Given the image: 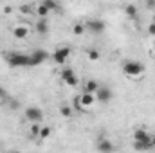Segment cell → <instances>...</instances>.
<instances>
[{
    "label": "cell",
    "mask_w": 155,
    "mask_h": 153,
    "mask_svg": "<svg viewBox=\"0 0 155 153\" xmlns=\"http://www.w3.org/2000/svg\"><path fill=\"white\" fill-rule=\"evenodd\" d=\"M144 72H146V67H144V63H141V61L128 60V61L123 63V74L128 77V79L137 81V79H141V77L144 76Z\"/></svg>",
    "instance_id": "obj_1"
},
{
    "label": "cell",
    "mask_w": 155,
    "mask_h": 153,
    "mask_svg": "<svg viewBox=\"0 0 155 153\" xmlns=\"http://www.w3.org/2000/svg\"><path fill=\"white\" fill-rule=\"evenodd\" d=\"M5 61L11 67H31V65H35L31 56L20 54V52H9V54H5Z\"/></svg>",
    "instance_id": "obj_2"
},
{
    "label": "cell",
    "mask_w": 155,
    "mask_h": 153,
    "mask_svg": "<svg viewBox=\"0 0 155 153\" xmlns=\"http://www.w3.org/2000/svg\"><path fill=\"white\" fill-rule=\"evenodd\" d=\"M96 101H97V99H96V94L83 90V94L78 97L76 101H74V106L79 108V110H83V112H87L88 108H92V106H94V103H96Z\"/></svg>",
    "instance_id": "obj_3"
},
{
    "label": "cell",
    "mask_w": 155,
    "mask_h": 153,
    "mask_svg": "<svg viewBox=\"0 0 155 153\" xmlns=\"http://www.w3.org/2000/svg\"><path fill=\"white\" fill-rule=\"evenodd\" d=\"M69 56H71V49H69V47H58V49L51 54L52 61H54L56 65H60V67H65Z\"/></svg>",
    "instance_id": "obj_4"
},
{
    "label": "cell",
    "mask_w": 155,
    "mask_h": 153,
    "mask_svg": "<svg viewBox=\"0 0 155 153\" xmlns=\"http://www.w3.org/2000/svg\"><path fill=\"white\" fill-rule=\"evenodd\" d=\"M60 77H61V81H63L67 86H78V83H79L78 74L71 69V67H63L61 72H60Z\"/></svg>",
    "instance_id": "obj_5"
},
{
    "label": "cell",
    "mask_w": 155,
    "mask_h": 153,
    "mask_svg": "<svg viewBox=\"0 0 155 153\" xmlns=\"http://www.w3.org/2000/svg\"><path fill=\"white\" fill-rule=\"evenodd\" d=\"M24 114H25V119L29 122H41L43 121V112L38 106H27Z\"/></svg>",
    "instance_id": "obj_6"
},
{
    "label": "cell",
    "mask_w": 155,
    "mask_h": 153,
    "mask_svg": "<svg viewBox=\"0 0 155 153\" xmlns=\"http://www.w3.org/2000/svg\"><path fill=\"white\" fill-rule=\"evenodd\" d=\"M87 31H90L92 34H101L105 29H107V24L103 22V20H99V18H94V20H88L87 24Z\"/></svg>",
    "instance_id": "obj_7"
},
{
    "label": "cell",
    "mask_w": 155,
    "mask_h": 153,
    "mask_svg": "<svg viewBox=\"0 0 155 153\" xmlns=\"http://www.w3.org/2000/svg\"><path fill=\"white\" fill-rule=\"evenodd\" d=\"M96 99L101 101V103H108L112 99V90L108 86H101L99 85V88L96 90Z\"/></svg>",
    "instance_id": "obj_8"
},
{
    "label": "cell",
    "mask_w": 155,
    "mask_h": 153,
    "mask_svg": "<svg viewBox=\"0 0 155 153\" xmlns=\"http://www.w3.org/2000/svg\"><path fill=\"white\" fill-rule=\"evenodd\" d=\"M11 33H13V36L18 40H25L29 36V27L27 25H24V24H16L13 29H11Z\"/></svg>",
    "instance_id": "obj_9"
},
{
    "label": "cell",
    "mask_w": 155,
    "mask_h": 153,
    "mask_svg": "<svg viewBox=\"0 0 155 153\" xmlns=\"http://www.w3.org/2000/svg\"><path fill=\"white\" fill-rule=\"evenodd\" d=\"M96 148H97V151H103V153L114 151V144L110 142V139H99Z\"/></svg>",
    "instance_id": "obj_10"
},
{
    "label": "cell",
    "mask_w": 155,
    "mask_h": 153,
    "mask_svg": "<svg viewBox=\"0 0 155 153\" xmlns=\"http://www.w3.org/2000/svg\"><path fill=\"white\" fill-rule=\"evenodd\" d=\"M35 29H36L38 34H47L49 33V22H47V18H38V22L35 24Z\"/></svg>",
    "instance_id": "obj_11"
},
{
    "label": "cell",
    "mask_w": 155,
    "mask_h": 153,
    "mask_svg": "<svg viewBox=\"0 0 155 153\" xmlns=\"http://www.w3.org/2000/svg\"><path fill=\"white\" fill-rule=\"evenodd\" d=\"M31 58H33V63H35V65H38V63L45 61V60L49 58V54H47L45 50H35V54H33Z\"/></svg>",
    "instance_id": "obj_12"
},
{
    "label": "cell",
    "mask_w": 155,
    "mask_h": 153,
    "mask_svg": "<svg viewBox=\"0 0 155 153\" xmlns=\"http://www.w3.org/2000/svg\"><path fill=\"white\" fill-rule=\"evenodd\" d=\"M35 13L38 15V18H47L51 11H49V7H47V5H45L43 2H41V4H38V5L35 7Z\"/></svg>",
    "instance_id": "obj_13"
},
{
    "label": "cell",
    "mask_w": 155,
    "mask_h": 153,
    "mask_svg": "<svg viewBox=\"0 0 155 153\" xmlns=\"http://www.w3.org/2000/svg\"><path fill=\"white\" fill-rule=\"evenodd\" d=\"M99 88V81L97 79H88L87 83H85V90L87 92H92V94H96V90Z\"/></svg>",
    "instance_id": "obj_14"
},
{
    "label": "cell",
    "mask_w": 155,
    "mask_h": 153,
    "mask_svg": "<svg viewBox=\"0 0 155 153\" xmlns=\"http://www.w3.org/2000/svg\"><path fill=\"white\" fill-rule=\"evenodd\" d=\"M51 133H52V130H51L47 124H41V126H40L38 139H40V141H45V139H49V137H51Z\"/></svg>",
    "instance_id": "obj_15"
},
{
    "label": "cell",
    "mask_w": 155,
    "mask_h": 153,
    "mask_svg": "<svg viewBox=\"0 0 155 153\" xmlns=\"http://www.w3.org/2000/svg\"><path fill=\"white\" fill-rule=\"evenodd\" d=\"M60 114H61V117H72V114H74V108L72 106H69V105H61L60 106Z\"/></svg>",
    "instance_id": "obj_16"
},
{
    "label": "cell",
    "mask_w": 155,
    "mask_h": 153,
    "mask_svg": "<svg viewBox=\"0 0 155 153\" xmlns=\"http://www.w3.org/2000/svg\"><path fill=\"white\" fill-rule=\"evenodd\" d=\"M85 31H87V25H85V24H81V22H78V24L72 25V34H76V36H81Z\"/></svg>",
    "instance_id": "obj_17"
},
{
    "label": "cell",
    "mask_w": 155,
    "mask_h": 153,
    "mask_svg": "<svg viewBox=\"0 0 155 153\" xmlns=\"http://www.w3.org/2000/svg\"><path fill=\"white\" fill-rule=\"evenodd\" d=\"M40 126H41V122H31L29 135H31L33 139H38V135H40Z\"/></svg>",
    "instance_id": "obj_18"
},
{
    "label": "cell",
    "mask_w": 155,
    "mask_h": 153,
    "mask_svg": "<svg viewBox=\"0 0 155 153\" xmlns=\"http://www.w3.org/2000/svg\"><path fill=\"white\" fill-rule=\"evenodd\" d=\"M124 13H126L130 18H137V7H135L134 4H128V5H124Z\"/></svg>",
    "instance_id": "obj_19"
},
{
    "label": "cell",
    "mask_w": 155,
    "mask_h": 153,
    "mask_svg": "<svg viewBox=\"0 0 155 153\" xmlns=\"http://www.w3.org/2000/svg\"><path fill=\"white\" fill-rule=\"evenodd\" d=\"M43 4L49 7V11H51V13H52V11H54V13H58V11H60V4H58L56 0H43Z\"/></svg>",
    "instance_id": "obj_20"
},
{
    "label": "cell",
    "mask_w": 155,
    "mask_h": 153,
    "mask_svg": "<svg viewBox=\"0 0 155 153\" xmlns=\"http://www.w3.org/2000/svg\"><path fill=\"white\" fill-rule=\"evenodd\" d=\"M87 58H88L90 61H97V60H99V50H97V49H88V50H87Z\"/></svg>",
    "instance_id": "obj_21"
},
{
    "label": "cell",
    "mask_w": 155,
    "mask_h": 153,
    "mask_svg": "<svg viewBox=\"0 0 155 153\" xmlns=\"http://www.w3.org/2000/svg\"><path fill=\"white\" fill-rule=\"evenodd\" d=\"M20 13H22V15H31V13H35V7L24 4V5H20Z\"/></svg>",
    "instance_id": "obj_22"
},
{
    "label": "cell",
    "mask_w": 155,
    "mask_h": 153,
    "mask_svg": "<svg viewBox=\"0 0 155 153\" xmlns=\"http://www.w3.org/2000/svg\"><path fill=\"white\" fill-rule=\"evenodd\" d=\"M148 34H150V36H155V22H152V24L148 25Z\"/></svg>",
    "instance_id": "obj_23"
},
{
    "label": "cell",
    "mask_w": 155,
    "mask_h": 153,
    "mask_svg": "<svg viewBox=\"0 0 155 153\" xmlns=\"http://www.w3.org/2000/svg\"><path fill=\"white\" fill-rule=\"evenodd\" d=\"M5 99H7V92L0 86V103H2V101H5Z\"/></svg>",
    "instance_id": "obj_24"
},
{
    "label": "cell",
    "mask_w": 155,
    "mask_h": 153,
    "mask_svg": "<svg viewBox=\"0 0 155 153\" xmlns=\"http://www.w3.org/2000/svg\"><path fill=\"white\" fill-rule=\"evenodd\" d=\"M146 5L148 7H155V0H146Z\"/></svg>",
    "instance_id": "obj_25"
},
{
    "label": "cell",
    "mask_w": 155,
    "mask_h": 153,
    "mask_svg": "<svg viewBox=\"0 0 155 153\" xmlns=\"http://www.w3.org/2000/svg\"><path fill=\"white\" fill-rule=\"evenodd\" d=\"M11 11H13V9H11V7H9V5H7V7H4V13H7V15H9V13H11Z\"/></svg>",
    "instance_id": "obj_26"
},
{
    "label": "cell",
    "mask_w": 155,
    "mask_h": 153,
    "mask_svg": "<svg viewBox=\"0 0 155 153\" xmlns=\"http://www.w3.org/2000/svg\"><path fill=\"white\" fill-rule=\"evenodd\" d=\"M150 54H152V58H153V60H155V47H153V49H152V50H150Z\"/></svg>",
    "instance_id": "obj_27"
},
{
    "label": "cell",
    "mask_w": 155,
    "mask_h": 153,
    "mask_svg": "<svg viewBox=\"0 0 155 153\" xmlns=\"http://www.w3.org/2000/svg\"><path fill=\"white\" fill-rule=\"evenodd\" d=\"M153 148H155V144H153Z\"/></svg>",
    "instance_id": "obj_28"
}]
</instances>
